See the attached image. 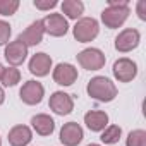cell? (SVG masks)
Segmentation results:
<instances>
[{
    "instance_id": "1",
    "label": "cell",
    "mask_w": 146,
    "mask_h": 146,
    "mask_svg": "<svg viewBox=\"0 0 146 146\" xmlns=\"http://www.w3.org/2000/svg\"><path fill=\"white\" fill-rule=\"evenodd\" d=\"M129 2L127 0H108V7L102 12V23L108 29L120 28L129 17Z\"/></svg>"
},
{
    "instance_id": "2",
    "label": "cell",
    "mask_w": 146,
    "mask_h": 146,
    "mask_svg": "<svg viewBox=\"0 0 146 146\" xmlns=\"http://www.w3.org/2000/svg\"><path fill=\"white\" fill-rule=\"evenodd\" d=\"M86 91L93 100H96L100 103H108V102L115 100V96H117V86L105 76L91 78Z\"/></svg>"
},
{
    "instance_id": "3",
    "label": "cell",
    "mask_w": 146,
    "mask_h": 146,
    "mask_svg": "<svg viewBox=\"0 0 146 146\" xmlns=\"http://www.w3.org/2000/svg\"><path fill=\"white\" fill-rule=\"evenodd\" d=\"M100 33V24L93 17H81L78 19L76 26L72 28V35L79 43H88L93 41Z\"/></svg>"
},
{
    "instance_id": "4",
    "label": "cell",
    "mask_w": 146,
    "mask_h": 146,
    "mask_svg": "<svg viewBox=\"0 0 146 146\" xmlns=\"http://www.w3.org/2000/svg\"><path fill=\"white\" fill-rule=\"evenodd\" d=\"M78 62L86 70H100L105 65L107 58L100 48H84L78 53Z\"/></svg>"
},
{
    "instance_id": "5",
    "label": "cell",
    "mask_w": 146,
    "mask_h": 146,
    "mask_svg": "<svg viewBox=\"0 0 146 146\" xmlns=\"http://www.w3.org/2000/svg\"><path fill=\"white\" fill-rule=\"evenodd\" d=\"M113 76L119 83H131L136 76H137V65L134 60L122 57L119 60L113 62Z\"/></svg>"
},
{
    "instance_id": "6",
    "label": "cell",
    "mask_w": 146,
    "mask_h": 146,
    "mask_svg": "<svg viewBox=\"0 0 146 146\" xmlns=\"http://www.w3.org/2000/svg\"><path fill=\"white\" fill-rule=\"evenodd\" d=\"M139 41H141L139 31L134 29V28H127V29H122L117 35V38H115V48L120 53H127V52H132L134 48H137Z\"/></svg>"
},
{
    "instance_id": "7",
    "label": "cell",
    "mask_w": 146,
    "mask_h": 146,
    "mask_svg": "<svg viewBox=\"0 0 146 146\" xmlns=\"http://www.w3.org/2000/svg\"><path fill=\"white\" fill-rule=\"evenodd\" d=\"M19 96L26 105H38L45 96V88L38 81H26L19 91Z\"/></svg>"
},
{
    "instance_id": "8",
    "label": "cell",
    "mask_w": 146,
    "mask_h": 146,
    "mask_svg": "<svg viewBox=\"0 0 146 146\" xmlns=\"http://www.w3.org/2000/svg\"><path fill=\"white\" fill-rule=\"evenodd\" d=\"M45 33H48L53 38H60L69 31V23L62 14H48L45 19H41Z\"/></svg>"
},
{
    "instance_id": "9",
    "label": "cell",
    "mask_w": 146,
    "mask_h": 146,
    "mask_svg": "<svg viewBox=\"0 0 146 146\" xmlns=\"http://www.w3.org/2000/svg\"><path fill=\"white\" fill-rule=\"evenodd\" d=\"M48 107L57 115H69L72 110H74V100H72L70 95H67L64 91H55L50 96Z\"/></svg>"
},
{
    "instance_id": "10",
    "label": "cell",
    "mask_w": 146,
    "mask_h": 146,
    "mask_svg": "<svg viewBox=\"0 0 146 146\" xmlns=\"http://www.w3.org/2000/svg\"><path fill=\"white\" fill-rule=\"evenodd\" d=\"M4 57L11 64V67H17V65H21L26 60V57H28V46L23 41H19V40L11 41V43L5 45Z\"/></svg>"
},
{
    "instance_id": "11",
    "label": "cell",
    "mask_w": 146,
    "mask_h": 146,
    "mask_svg": "<svg viewBox=\"0 0 146 146\" xmlns=\"http://www.w3.org/2000/svg\"><path fill=\"white\" fill-rule=\"evenodd\" d=\"M84 137L83 127L78 122H67L60 129V143L64 146H78Z\"/></svg>"
},
{
    "instance_id": "12",
    "label": "cell",
    "mask_w": 146,
    "mask_h": 146,
    "mask_svg": "<svg viewBox=\"0 0 146 146\" xmlns=\"http://www.w3.org/2000/svg\"><path fill=\"white\" fill-rule=\"evenodd\" d=\"M43 35H45V28H43V23L41 21H35L31 23L21 35H19V41H23L28 48L29 46H36L41 43L43 40Z\"/></svg>"
},
{
    "instance_id": "13",
    "label": "cell",
    "mask_w": 146,
    "mask_h": 146,
    "mask_svg": "<svg viewBox=\"0 0 146 146\" xmlns=\"http://www.w3.org/2000/svg\"><path fill=\"white\" fill-rule=\"evenodd\" d=\"M53 81L60 86H70L78 79V69L72 64H58L53 69Z\"/></svg>"
},
{
    "instance_id": "14",
    "label": "cell",
    "mask_w": 146,
    "mask_h": 146,
    "mask_svg": "<svg viewBox=\"0 0 146 146\" xmlns=\"http://www.w3.org/2000/svg\"><path fill=\"white\" fill-rule=\"evenodd\" d=\"M50 69H52V57L40 52L35 53L29 60V72L35 74L36 78H45L50 74Z\"/></svg>"
},
{
    "instance_id": "15",
    "label": "cell",
    "mask_w": 146,
    "mask_h": 146,
    "mask_svg": "<svg viewBox=\"0 0 146 146\" xmlns=\"http://www.w3.org/2000/svg\"><path fill=\"white\" fill-rule=\"evenodd\" d=\"M9 144L11 146H28L33 139V132L28 125H14L9 131Z\"/></svg>"
},
{
    "instance_id": "16",
    "label": "cell",
    "mask_w": 146,
    "mask_h": 146,
    "mask_svg": "<svg viewBox=\"0 0 146 146\" xmlns=\"http://www.w3.org/2000/svg\"><path fill=\"white\" fill-rule=\"evenodd\" d=\"M84 124L93 132H102L108 125V115L102 110H90L84 115Z\"/></svg>"
},
{
    "instance_id": "17",
    "label": "cell",
    "mask_w": 146,
    "mask_h": 146,
    "mask_svg": "<svg viewBox=\"0 0 146 146\" xmlns=\"http://www.w3.org/2000/svg\"><path fill=\"white\" fill-rule=\"evenodd\" d=\"M31 125L33 129L36 131V134L40 136H50L53 131H55V122L50 115L46 113H38L31 119Z\"/></svg>"
},
{
    "instance_id": "18",
    "label": "cell",
    "mask_w": 146,
    "mask_h": 146,
    "mask_svg": "<svg viewBox=\"0 0 146 146\" xmlns=\"http://www.w3.org/2000/svg\"><path fill=\"white\" fill-rule=\"evenodd\" d=\"M62 14L69 19H79L81 14L84 12V4L81 0H64L62 2Z\"/></svg>"
},
{
    "instance_id": "19",
    "label": "cell",
    "mask_w": 146,
    "mask_h": 146,
    "mask_svg": "<svg viewBox=\"0 0 146 146\" xmlns=\"http://www.w3.org/2000/svg\"><path fill=\"white\" fill-rule=\"evenodd\" d=\"M120 136H122V129L119 125H107L102 131V137L100 139L105 144H115V143H119Z\"/></svg>"
},
{
    "instance_id": "20",
    "label": "cell",
    "mask_w": 146,
    "mask_h": 146,
    "mask_svg": "<svg viewBox=\"0 0 146 146\" xmlns=\"http://www.w3.org/2000/svg\"><path fill=\"white\" fill-rule=\"evenodd\" d=\"M2 84L4 86H7V88H12V86H16L19 81H21V72H19V69H16V67H5L4 69V74H2Z\"/></svg>"
},
{
    "instance_id": "21",
    "label": "cell",
    "mask_w": 146,
    "mask_h": 146,
    "mask_svg": "<svg viewBox=\"0 0 146 146\" xmlns=\"http://www.w3.org/2000/svg\"><path fill=\"white\" fill-rule=\"evenodd\" d=\"M125 146H146V131H143V129L131 131L127 136Z\"/></svg>"
},
{
    "instance_id": "22",
    "label": "cell",
    "mask_w": 146,
    "mask_h": 146,
    "mask_svg": "<svg viewBox=\"0 0 146 146\" xmlns=\"http://www.w3.org/2000/svg\"><path fill=\"white\" fill-rule=\"evenodd\" d=\"M19 9V0H0V14L12 16Z\"/></svg>"
},
{
    "instance_id": "23",
    "label": "cell",
    "mask_w": 146,
    "mask_h": 146,
    "mask_svg": "<svg viewBox=\"0 0 146 146\" xmlns=\"http://www.w3.org/2000/svg\"><path fill=\"white\" fill-rule=\"evenodd\" d=\"M11 33H12V29H11V24L0 19V45H7V43H9Z\"/></svg>"
},
{
    "instance_id": "24",
    "label": "cell",
    "mask_w": 146,
    "mask_h": 146,
    "mask_svg": "<svg viewBox=\"0 0 146 146\" xmlns=\"http://www.w3.org/2000/svg\"><path fill=\"white\" fill-rule=\"evenodd\" d=\"M35 7L36 9H40V11H50V9H53V7H57V0H35Z\"/></svg>"
},
{
    "instance_id": "25",
    "label": "cell",
    "mask_w": 146,
    "mask_h": 146,
    "mask_svg": "<svg viewBox=\"0 0 146 146\" xmlns=\"http://www.w3.org/2000/svg\"><path fill=\"white\" fill-rule=\"evenodd\" d=\"M136 12L139 16L141 21H146V0H139L136 5Z\"/></svg>"
},
{
    "instance_id": "26",
    "label": "cell",
    "mask_w": 146,
    "mask_h": 146,
    "mask_svg": "<svg viewBox=\"0 0 146 146\" xmlns=\"http://www.w3.org/2000/svg\"><path fill=\"white\" fill-rule=\"evenodd\" d=\"M4 100H5V93H4V90L0 88V105L4 103Z\"/></svg>"
},
{
    "instance_id": "27",
    "label": "cell",
    "mask_w": 146,
    "mask_h": 146,
    "mask_svg": "<svg viewBox=\"0 0 146 146\" xmlns=\"http://www.w3.org/2000/svg\"><path fill=\"white\" fill-rule=\"evenodd\" d=\"M4 69H5V67H4L2 64H0V79H2V74H4Z\"/></svg>"
},
{
    "instance_id": "28",
    "label": "cell",
    "mask_w": 146,
    "mask_h": 146,
    "mask_svg": "<svg viewBox=\"0 0 146 146\" xmlns=\"http://www.w3.org/2000/svg\"><path fill=\"white\" fill-rule=\"evenodd\" d=\"M88 146H100V144H95V143H91V144H88Z\"/></svg>"
},
{
    "instance_id": "29",
    "label": "cell",
    "mask_w": 146,
    "mask_h": 146,
    "mask_svg": "<svg viewBox=\"0 0 146 146\" xmlns=\"http://www.w3.org/2000/svg\"><path fill=\"white\" fill-rule=\"evenodd\" d=\"M0 146H2V139H0Z\"/></svg>"
}]
</instances>
